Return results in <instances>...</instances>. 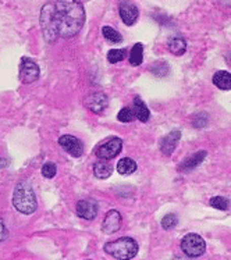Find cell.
<instances>
[{"instance_id":"12","label":"cell","mask_w":231,"mask_h":260,"mask_svg":"<svg viewBox=\"0 0 231 260\" xmlns=\"http://www.w3.org/2000/svg\"><path fill=\"white\" fill-rule=\"evenodd\" d=\"M121 214L117 212V210H110L108 212V214L105 216V220H103L102 224V231L105 234H114L117 233L120 227H121Z\"/></svg>"},{"instance_id":"25","label":"cell","mask_w":231,"mask_h":260,"mask_svg":"<svg viewBox=\"0 0 231 260\" xmlns=\"http://www.w3.org/2000/svg\"><path fill=\"white\" fill-rule=\"evenodd\" d=\"M210 206L213 209H217V210H227L228 206H230V202H228L227 198L215 197L210 199Z\"/></svg>"},{"instance_id":"19","label":"cell","mask_w":231,"mask_h":260,"mask_svg":"<svg viewBox=\"0 0 231 260\" xmlns=\"http://www.w3.org/2000/svg\"><path fill=\"white\" fill-rule=\"evenodd\" d=\"M129 64L134 66V67H138L144 61V45L142 43H135L131 52H129Z\"/></svg>"},{"instance_id":"2","label":"cell","mask_w":231,"mask_h":260,"mask_svg":"<svg viewBox=\"0 0 231 260\" xmlns=\"http://www.w3.org/2000/svg\"><path fill=\"white\" fill-rule=\"evenodd\" d=\"M13 206L22 214H32L34 212H37L38 202L35 192L32 186L25 181L17 184L16 189L13 192Z\"/></svg>"},{"instance_id":"6","label":"cell","mask_w":231,"mask_h":260,"mask_svg":"<svg viewBox=\"0 0 231 260\" xmlns=\"http://www.w3.org/2000/svg\"><path fill=\"white\" fill-rule=\"evenodd\" d=\"M41 70L39 66L34 60L28 57H22L20 63V80L22 84H32L39 78Z\"/></svg>"},{"instance_id":"8","label":"cell","mask_w":231,"mask_h":260,"mask_svg":"<svg viewBox=\"0 0 231 260\" xmlns=\"http://www.w3.org/2000/svg\"><path fill=\"white\" fill-rule=\"evenodd\" d=\"M59 145L64 149L65 152L71 154L73 157H81L84 153V145L80 139L73 135H63L60 137Z\"/></svg>"},{"instance_id":"22","label":"cell","mask_w":231,"mask_h":260,"mask_svg":"<svg viewBox=\"0 0 231 260\" xmlns=\"http://www.w3.org/2000/svg\"><path fill=\"white\" fill-rule=\"evenodd\" d=\"M102 34H103V37H105V39H108L109 42L120 43L121 41H123V37L120 35V32L116 31V29L112 27H103Z\"/></svg>"},{"instance_id":"9","label":"cell","mask_w":231,"mask_h":260,"mask_svg":"<svg viewBox=\"0 0 231 260\" xmlns=\"http://www.w3.org/2000/svg\"><path fill=\"white\" fill-rule=\"evenodd\" d=\"M109 106L108 96L102 93V92H95L85 99V107L89 109L92 113L95 114H101L103 113Z\"/></svg>"},{"instance_id":"14","label":"cell","mask_w":231,"mask_h":260,"mask_svg":"<svg viewBox=\"0 0 231 260\" xmlns=\"http://www.w3.org/2000/svg\"><path fill=\"white\" fill-rule=\"evenodd\" d=\"M208 153L205 150H199L196 153L191 154L189 157L184 160L181 165L178 166V171H183V173H188V171L196 169L199 165H202V161L206 159Z\"/></svg>"},{"instance_id":"7","label":"cell","mask_w":231,"mask_h":260,"mask_svg":"<svg viewBox=\"0 0 231 260\" xmlns=\"http://www.w3.org/2000/svg\"><path fill=\"white\" fill-rule=\"evenodd\" d=\"M123 149V141L120 138H110L102 145H99L96 149V156L99 159L112 160L117 154H120Z\"/></svg>"},{"instance_id":"23","label":"cell","mask_w":231,"mask_h":260,"mask_svg":"<svg viewBox=\"0 0 231 260\" xmlns=\"http://www.w3.org/2000/svg\"><path fill=\"white\" fill-rule=\"evenodd\" d=\"M151 71L152 74L156 75V77L163 78V77L169 75V73H170V67H169V64H167L166 61H159V63H155L152 66Z\"/></svg>"},{"instance_id":"17","label":"cell","mask_w":231,"mask_h":260,"mask_svg":"<svg viewBox=\"0 0 231 260\" xmlns=\"http://www.w3.org/2000/svg\"><path fill=\"white\" fill-rule=\"evenodd\" d=\"M213 84L221 90H231V73L228 71H216L213 75Z\"/></svg>"},{"instance_id":"5","label":"cell","mask_w":231,"mask_h":260,"mask_svg":"<svg viewBox=\"0 0 231 260\" xmlns=\"http://www.w3.org/2000/svg\"><path fill=\"white\" fill-rule=\"evenodd\" d=\"M181 249H183L185 256H188L191 259H196V257H201L205 253L206 242L198 234H187L181 239Z\"/></svg>"},{"instance_id":"20","label":"cell","mask_w":231,"mask_h":260,"mask_svg":"<svg viewBox=\"0 0 231 260\" xmlns=\"http://www.w3.org/2000/svg\"><path fill=\"white\" fill-rule=\"evenodd\" d=\"M137 170V163L129 157H124L117 163V171L123 175H129Z\"/></svg>"},{"instance_id":"4","label":"cell","mask_w":231,"mask_h":260,"mask_svg":"<svg viewBox=\"0 0 231 260\" xmlns=\"http://www.w3.org/2000/svg\"><path fill=\"white\" fill-rule=\"evenodd\" d=\"M54 3H46L43 5L41 10V28H42L43 38L48 43H53L59 38V29H57V22L54 16Z\"/></svg>"},{"instance_id":"29","label":"cell","mask_w":231,"mask_h":260,"mask_svg":"<svg viewBox=\"0 0 231 260\" xmlns=\"http://www.w3.org/2000/svg\"><path fill=\"white\" fill-rule=\"evenodd\" d=\"M7 238H9V230L6 227L3 218L0 217V242H2V241H6Z\"/></svg>"},{"instance_id":"11","label":"cell","mask_w":231,"mask_h":260,"mask_svg":"<svg viewBox=\"0 0 231 260\" xmlns=\"http://www.w3.org/2000/svg\"><path fill=\"white\" fill-rule=\"evenodd\" d=\"M99 206L95 199H82L77 203V214L84 220H93L97 216Z\"/></svg>"},{"instance_id":"15","label":"cell","mask_w":231,"mask_h":260,"mask_svg":"<svg viewBox=\"0 0 231 260\" xmlns=\"http://www.w3.org/2000/svg\"><path fill=\"white\" fill-rule=\"evenodd\" d=\"M113 173V166L109 163L108 160L101 159L93 165V174L99 180H106Z\"/></svg>"},{"instance_id":"21","label":"cell","mask_w":231,"mask_h":260,"mask_svg":"<svg viewBox=\"0 0 231 260\" xmlns=\"http://www.w3.org/2000/svg\"><path fill=\"white\" fill-rule=\"evenodd\" d=\"M125 57H127V49H112V50H109L108 53L109 63L112 64L120 63Z\"/></svg>"},{"instance_id":"3","label":"cell","mask_w":231,"mask_h":260,"mask_svg":"<svg viewBox=\"0 0 231 260\" xmlns=\"http://www.w3.org/2000/svg\"><path fill=\"white\" fill-rule=\"evenodd\" d=\"M138 244L137 241L129 237H121L113 242H109L105 245V252L114 259L127 260L134 259L138 253Z\"/></svg>"},{"instance_id":"26","label":"cell","mask_w":231,"mask_h":260,"mask_svg":"<svg viewBox=\"0 0 231 260\" xmlns=\"http://www.w3.org/2000/svg\"><path fill=\"white\" fill-rule=\"evenodd\" d=\"M117 118H118V121H121V122H131L133 120H135L137 117H135L134 110H131L129 107H123V109L118 112Z\"/></svg>"},{"instance_id":"27","label":"cell","mask_w":231,"mask_h":260,"mask_svg":"<svg viewBox=\"0 0 231 260\" xmlns=\"http://www.w3.org/2000/svg\"><path fill=\"white\" fill-rule=\"evenodd\" d=\"M57 173V169H56V165L54 163H45L42 167V175L45 178H53L54 175Z\"/></svg>"},{"instance_id":"16","label":"cell","mask_w":231,"mask_h":260,"mask_svg":"<svg viewBox=\"0 0 231 260\" xmlns=\"http://www.w3.org/2000/svg\"><path fill=\"white\" fill-rule=\"evenodd\" d=\"M167 49L174 56H183L187 52V41L181 37L172 38L167 42Z\"/></svg>"},{"instance_id":"1","label":"cell","mask_w":231,"mask_h":260,"mask_svg":"<svg viewBox=\"0 0 231 260\" xmlns=\"http://www.w3.org/2000/svg\"><path fill=\"white\" fill-rule=\"evenodd\" d=\"M54 16L59 37L69 39L76 37L85 22V11L80 0H56Z\"/></svg>"},{"instance_id":"24","label":"cell","mask_w":231,"mask_h":260,"mask_svg":"<svg viewBox=\"0 0 231 260\" xmlns=\"http://www.w3.org/2000/svg\"><path fill=\"white\" fill-rule=\"evenodd\" d=\"M178 224V217L174 214V213H170L164 217L161 218V227L166 230V231H170V230L176 229Z\"/></svg>"},{"instance_id":"13","label":"cell","mask_w":231,"mask_h":260,"mask_svg":"<svg viewBox=\"0 0 231 260\" xmlns=\"http://www.w3.org/2000/svg\"><path fill=\"white\" fill-rule=\"evenodd\" d=\"M181 139L180 131H173L160 141V150L164 156H172V153L177 148V144Z\"/></svg>"},{"instance_id":"10","label":"cell","mask_w":231,"mask_h":260,"mask_svg":"<svg viewBox=\"0 0 231 260\" xmlns=\"http://www.w3.org/2000/svg\"><path fill=\"white\" fill-rule=\"evenodd\" d=\"M118 11H120V17H121V20L125 25H134L138 20V17H140L138 7L128 0H124L120 3Z\"/></svg>"},{"instance_id":"28","label":"cell","mask_w":231,"mask_h":260,"mask_svg":"<svg viewBox=\"0 0 231 260\" xmlns=\"http://www.w3.org/2000/svg\"><path fill=\"white\" fill-rule=\"evenodd\" d=\"M206 122H208V117L205 116L204 113H199V114H196V116L193 117L192 125L196 128H202L206 125Z\"/></svg>"},{"instance_id":"18","label":"cell","mask_w":231,"mask_h":260,"mask_svg":"<svg viewBox=\"0 0 231 260\" xmlns=\"http://www.w3.org/2000/svg\"><path fill=\"white\" fill-rule=\"evenodd\" d=\"M134 113L135 117H137L141 122H146L149 120V117H151L149 109H148V106H146L145 103H144V101L140 99V98H135L134 99Z\"/></svg>"}]
</instances>
